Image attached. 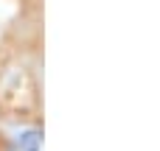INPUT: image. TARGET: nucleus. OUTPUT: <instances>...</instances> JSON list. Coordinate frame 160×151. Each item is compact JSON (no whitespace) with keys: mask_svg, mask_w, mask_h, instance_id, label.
Listing matches in <instances>:
<instances>
[{"mask_svg":"<svg viewBox=\"0 0 160 151\" xmlns=\"http://www.w3.org/2000/svg\"><path fill=\"white\" fill-rule=\"evenodd\" d=\"M8 151H42V134H39L37 129L22 132V134L11 143V149H8Z\"/></svg>","mask_w":160,"mask_h":151,"instance_id":"1","label":"nucleus"}]
</instances>
